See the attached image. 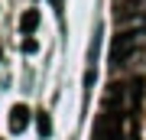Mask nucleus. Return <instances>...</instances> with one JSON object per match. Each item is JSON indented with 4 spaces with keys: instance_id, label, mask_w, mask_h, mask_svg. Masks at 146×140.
<instances>
[{
    "instance_id": "f257e3e1",
    "label": "nucleus",
    "mask_w": 146,
    "mask_h": 140,
    "mask_svg": "<svg viewBox=\"0 0 146 140\" xmlns=\"http://www.w3.org/2000/svg\"><path fill=\"white\" fill-rule=\"evenodd\" d=\"M136 42H140V33H130V29L117 33L114 42H110V49H107V65H123L127 56H133Z\"/></svg>"
},
{
    "instance_id": "f03ea898",
    "label": "nucleus",
    "mask_w": 146,
    "mask_h": 140,
    "mask_svg": "<svg viewBox=\"0 0 146 140\" xmlns=\"http://www.w3.org/2000/svg\"><path fill=\"white\" fill-rule=\"evenodd\" d=\"M120 111H104L94 124V140H123V130H120Z\"/></svg>"
},
{
    "instance_id": "7ed1b4c3",
    "label": "nucleus",
    "mask_w": 146,
    "mask_h": 140,
    "mask_svg": "<svg viewBox=\"0 0 146 140\" xmlns=\"http://www.w3.org/2000/svg\"><path fill=\"white\" fill-rule=\"evenodd\" d=\"M29 124V108L26 104H13V111H10V130L13 134H23Z\"/></svg>"
},
{
    "instance_id": "20e7f679",
    "label": "nucleus",
    "mask_w": 146,
    "mask_h": 140,
    "mask_svg": "<svg viewBox=\"0 0 146 140\" xmlns=\"http://www.w3.org/2000/svg\"><path fill=\"white\" fill-rule=\"evenodd\" d=\"M120 104H123V85H107L104 111H120Z\"/></svg>"
},
{
    "instance_id": "39448f33",
    "label": "nucleus",
    "mask_w": 146,
    "mask_h": 140,
    "mask_svg": "<svg viewBox=\"0 0 146 140\" xmlns=\"http://www.w3.org/2000/svg\"><path fill=\"white\" fill-rule=\"evenodd\" d=\"M36 26H39V13H36V10H26V13L20 16V29H23V33H33Z\"/></svg>"
},
{
    "instance_id": "423d86ee",
    "label": "nucleus",
    "mask_w": 146,
    "mask_h": 140,
    "mask_svg": "<svg viewBox=\"0 0 146 140\" xmlns=\"http://www.w3.org/2000/svg\"><path fill=\"white\" fill-rule=\"evenodd\" d=\"M36 130H39V137H49V134H52V121H49L46 111H39V114H36Z\"/></svg>"
},
{
    "instance_id": "0eeeda50",
    "label": "nucleus",
    "mask_w": 146,
    "mask_h": 140,
    "mask_svg": "<svg viewBox=\"0 0 146 140\" xmlns=\"http://www.w3.org/2000/svg\"><path fill=\"white\" fill-rule=\"evenodd\" d=\"M140 94H143V82H140V78H136V82H130V98L136 101V98H140Z\"/></svg>"
},
{
    "instance_id": "6e6552de",
    "label": "nucleus",
    "mask_w": 146,
    "mask_h": 140,
    "mask_svg": "<svg viewBox=\"0 0 146 140\" xmlns=\"http://www.w3.org/2000/svg\"><path fill=\"white\" fill-rule=\"evenodd\" d=\"M36 49H39V42H36V39H29V36L23 39V52H36Z\"/></svg>"
},
{
    "instance_id": "1a4fd4ad",
    "label": "nucleus",
    "mask_w": 146,
    "mask_h": 140,
    "mask_svg": "<svg viewBox=\"0 0 146 140\" xmlns=\"http://www.w3.org/2000/svg\"><path fill=\"white\" fill-rule=\"evenodd\" d=\"M49 3H52L55 10H62V7H65V0H49Z\"/></svg>"
},
{
    "instance_id": "9d476101",
    "label": "nucleus",
    "mask_w": 146,
    "mask_h": 140,
    "mask_svg": "<svg viewBox=\"0 0 146 140\" xmlns=\"http://www.w3.org/2000/svg\"><path fill=\"white\" fill-rule=\"evenodd\" d=\"M0 56H3V52H0Z\"/></svg>"
}]
</instances>
